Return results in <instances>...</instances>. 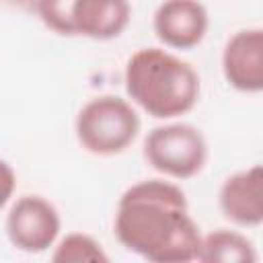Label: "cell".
Here are the masks:
<instances>
[{
  "mask_svg": "<svg viewBox=\"0 0 263 263\" xmlns=\"http://www.w3.org/2000/svg\"><path fill=\"white\" fill-rule=\"evenodd\" d=\"M226 82L240 92L263 88V31L259 27L236 31L222 51Z\"/></svg>",
  "mask_w": 263,
  "mask_h": 263,
  "instance_id": "8",
  "label": "cell"
},
{
  "mask_svg": "<svg viewBox=\"0 0 263 263\" xmlns=\"http://www.w3.org/2000/svg\"><path fill=\"white\" fill-rule=\"evenodd\" d=\"M140 117L121 97L101 95L90 99L76 117V138L84 150L99 156L123 152L138 138Z\"/></svg>",
  "mask_w": 263,
  "mask_h": 263,
  "instance_id": "4",
  "label": "cell"
},
{
  "mask_svg": "<svg viewBox=\"0 0 263 263\" xmlns=\"http://www.w3.org/2000/svg\"><path fill=\"white\" fill-rule=\"evenodd\" d=\"M113 232L127 251L154 263L193 261L201 242L183 189L160 179L140 181L123 191Z\"/></svg>",
  "mask_w": 263,
  "mask_h": 263,
  "instance_id": "1",
  "label": "cell"
},
{
  "mask_svg": "<svg viewBox=\"0 0 263 263\" xmlns=\"http://www.w3.org/2000/svg\"><path fill=\"white\" fill-rule=\"evenodd\" d=\"M156 37L173 49H191L208 33L210 16L199 0H164L154 10Z\"/></svg>",
  "mask_w": 263,
  "mask_h": 263,
  "instance_id": "7",
  "label": "cell"
},
{
  "mask_svg": "<svg viewBox=\"0 0 263 263\" xmlns=\"http://www.w3.org/2000/svg\"><path fill=\"white\" fill-rule=\"evenodd\" d=\"M51 259L55 263H97V261L105 263L109 261L101 242H97L92 236L82 234V232L66 234L55 247Z\"/></svg>",
  "mask_w": 263,
  "mask_h": 263,
  "instance_id": "11",
  "label": "cell"
},
{
  "mask_svg": "<svg viewBox=\"0 0 263 263\" xmlns=\"http://www.w3.org/2000/svg\"><path fill=\"white\" fill-rule=\"evenodd\" d=\"M12 2H16V4H27V2H35V0H12Z\"/></svg>",
  "mask_w": 263,
  "mask_h": 263,
  "instance_id": "13",
  "label": "cell"
},
{
  "mask_svg": "<svg viewBox=\"0 0 263 263\" xmlns=\"http://www.w3.org/2000/svg\"><path fill=\"white\" fill-rule=\"evenodd\" d=\"M197 261L203 263H255L257 253L253 242L234 230H214L201 236Z\"/></svg>",
  "mask_w": 263,
  "mask_h": 263,
  "instance_id": "10",
  "label": "cell"
},
{
  "mask_svg": "<svg viewBox=\"0 0 263 263\" xmlns=\"http://www.w3.org/2000/svg\"><path fill=\"white\" fill-rule=\"evenodd\" d=\"M146 162L173 179H191L205 166L208 144L203 134L189 123L154 127L144 140Z\"/></svg>",
  "mask_w": 263,
  "mask_h": 263,
  "instance_id": "5",
  "label": "cell"
},
{
  "mask_svg": "<svg viewBox=\"0 0 263 263\" xmlns=\"http://www.w3.org/2000/svg\"><path fill=\"white\" fill-rule=\"evenodd\" d=\"M220 210L226 220L255 228L263 222V168L253 164L247 171L230 175L220 187Z\"/></svg>",
  "mask_w": 263,
  "mask_h": 263,
  "instance_id": "9",
  "label": "cell"
},
{
  "mask_svg": "<svg viewBox=\"0 0 263 263\" xmlns=\"http://www.w3.org/2000/svg\"><path fill=\"white\" fill-rule=\"evenodd\" d=\"M35 10L53 33L97 41L119 37L132 18L129 0H35Z\"/></svg>",
  "mask_w": 263,
  "mask_h": 263,
  "instance_id": "3",
  "label": "cell"
},
{
  "mask_svg": "<svg viewBox=\"0 0 263 263\" xmlns=\"http://www.w3.org/2000/svg\"><path fill=\"white\" fill-rule=\"evenodd\" d=\"M129 99L156 119H173L191 111L199 99V76L191 64L158 49H138L123 74Z\"/></svg>",
  "mask_w": 263,
  "mask_h": 263,
  "instance_id": "2",
  "label": "cell"
},
{
  "mask_svg": "<svg viewBox=\"0 0 263 263\" xmlns=\"http://www.w3.org/2000/svg\"><path fill=\"white\" fill-rule=\"evenodd\" d=\"M60 234L58 210L39 195H23L6 216V236L23 253L47 251Z\"/></svg>",
  "mask_w": 263,
  "mask_h": 263,
  "instance_id": "6",
  "label": "cell"
},
{
  "mask_svg": "<svg viewBox=\"0 0 263 263\" xmlns=\"http://www.w3.org/2000/svg\"><path fill=\"white\" fill-rule=\"evenodd\" d=\"M14 187H16V175H14L12 166L0 158V210L10 201Z\"/></svg>",
  "mask_w": 263,
  "mask_h": 263,
  "instance_id": "12",
  "label": "cell"
}]
</instances>
